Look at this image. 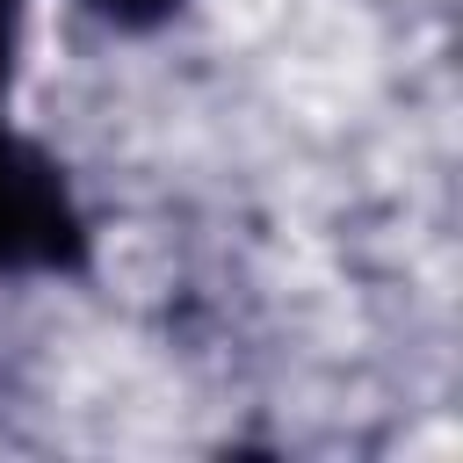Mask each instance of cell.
Returning a JSON list of instances; mask_svg holds the SVG:
<instances>
[{"instance_id": "1", "label": "cell", "mask_w": 463, "mask_h": 463, "mask_svg": "<svg viewBox=\"0 0 463 463\" xmlns=\"http://www.w3.org/2000/svg\"><path fill=\"white\" fill-rule=\"evenodd\" d=\"M80 260V210L58 166L0 130V268H72Z\"/></svg>"}, {"instance_id": "2", "label": "cell", "mask_w": 463, "mask_h": 463, "mask_svg": "<svg viewBox=\"0 0 463 463\" xmlns=\"http://www.w3.org/2000/svg\"><path fill=\"white\" fill-rule=\"evenodd\" d=\"M80 7H94V14L116 22V29H152V22H166L181 0H80Z\"/></svg>"}, {"instance_id": "3", "label": "cell", "mask_w": 463, "mask_h": 463, "mask_svg": "<svg viewBox=\"0 0 463 463\" xmlns=\"http://www.w3.org/2000/svg\"><path fill=\"white\" fill-rule=\"evenodd\" d=\"M14 29H22V0H0V94H7V72H14Z\"/></svg>"}]
</instances>
